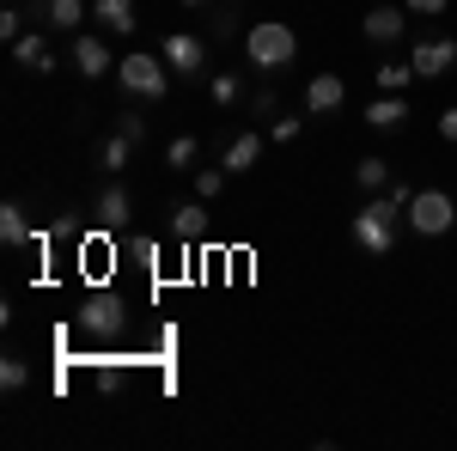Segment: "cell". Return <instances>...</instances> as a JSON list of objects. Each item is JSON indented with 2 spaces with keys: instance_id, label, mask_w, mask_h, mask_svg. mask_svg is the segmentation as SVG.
<instances>
[{
  "instance_id": "cell-1",
  "label": "cell",
  "mask_w": 457,
  "mask_h": 451,
  "mask_svg": "<svg viewBox=\"0 0 457 451\" xmlns=\"http://www.w3.org/2000/svg\"><path fill=\"white\" fill-rule=\"evenodd\" d=\"M396 232H403V208H396L390 196L353 208V220H348V238L360 244L366 256H390V250H396Z\"/></svg>"
},
{
  "instance_id": "cell-2",
  "label": "cell",
  "mask_w": 457,
  "mask_h": 451,
  "mask_svg": "<svg viewBox=\"0 0 457 451\" xmlns=\"http://www.w3.org/2000/svg\"><path fill=\"white\" fill-rule=\"evenodd\" d=\"M245 55H250V68H262V73H287L293 55H299V37H293L287 19H256L245 31Z\"/></svg>"
},
{
  "instance_id": "cell-3",
  "label": "cell",
  "mask_w": 457,
  "mask_h": 451,
  "mask_svg": "<svg viewBox=\"0 0 457 451\" xmlns=\"http://www.w3.org/2000/svg\"><path fill=\"white\" fill-rule=\"evenodd\" d=\"M116 79H122L129 98H165V92H171V68H165V55H146V49H129V55L116 62Z\"/></svg>"
},
{
  "instance_id": "cell-4",
  "label": "cell",
  "mask_w": 457,
  "mask_h": 451,
  "mask_svg": "<svg viewBox=\"0 0 457 451\" xmlns=\"http://www.w3.org/2000/svg\"><path fill=\"white\" fill-rule=\"evenodd\" d=\"M403 220L421 232V238H445L457 226V202L445 196V189H415V202L403 208Z\"/></svg>"
},
{
  "instance_id": "cell-5",
  "label": "cell",
  "mask_w": 457,
  "mask_h": 451,
  "mask_svg": "<svg viewBox=\"0 0 457 451\" xmlns=\"http://www.w3.org/2000/svg\"><path fill=\"white\" fill-rule=\"evenodd\" d=\"M79 330H86V336H98V342L122 336V330H129V312H122V299H116V293H92V299L79 305Z\"/></svg>"
},
{
  "instance_id": "cell-6",
  "label": "cell",
  "mask_w": 457,
  "mask_h": 451,
  "mask_svg": "<svg viewBox=\"0 0 457 451\" xmlns=\"http://www.w3.org/2000/svg\"><path fill=\"white\" fill-rule=\"evenodd\" d=\"M159 55H165V68L183 73V79H202V73H208V43L189 37V31H171L165 43H159Z\"/></svg>"
},
{
  "instance_id": "cell-7",
  "label": "cell",
  "mask_w": 457,
  "mask_h": 451,
  "mask_svg": "<svg viewBox=\"0 0 457 451\" xmlns=\"http://www.w3.org/2000/svg\"><path fill=\"white\" fill-rule=\"evenodd\" d=\"M409 62H415V79H445L457 68V37H421Z\"/></svg>"
},
{
  "instance_id": "cell-8",
  "label": "cell",
  "mask_w": 457,
  "mask_h": 451,
  "mask_svg": "<svg viewBox=\"0 0 457 451\" xmlns=\"http://www.w3.org/2000/svg\"><path fill=\"white\" fill-rule=\"evenodd\" d=\"M73 68L86 73V79H104V73H116V62H110V43L98 31H73Z\"/></svg>"
},
{
  "instance_id": "cell-9",
  "label": "cell",
  "mask_w": 457,
  "mask_h": 451,
  "mask_svg": "<svg viewBox=\"0 0 457 451\" xmlns=\"http://www.w3.org/2000/svg\"><path fill=\"white\" fill-rule=\"evenodd\" d=\"M25 13H31V19H43L49 31H79L86 0H25Z\"/></svg>"
},
{
  "instance_id": "cell-10",
  "label": "cell",
  "mask_w": 457,
  "mask_h": 451,
  "mask_svg": "<svg viewBox=\"0 0 457 451\" xmlns=\"http://www.w3.org/2000/svg\"><path fill=\"white\" fill-rule=\"evenodd\" d=\"M360 31H366V43H396V37L409 31V6H372L360 19Z\"/></svg>"
},
{
  "instance_id": "cell-11",
  "label": "cell",
  "mask_w": 457,
  "mask_h": 451,
  "mask_svg": "<svg viewBox=\"0 0 457 451\" xmlns=\"http://www.w3.org/2000/svg\"><path fill=\"white\" fill-rule=\"evenodd\" d=\"M342 98H348L342 73H312V86H305V110H312V116H336Z\"/></svg>"
},
{
  "instance_id": "cell-12",
  "label": "cell",
  "mask_w": 457,
  "mask_h": 451,
  "mask_svg": "<svg viewBox=\"0 0 457 451\" xmlns=\"http://www.w3.org/2000/svg\"><path fill=\"white\" fill-rule=\"evenodd\" d=\"M256 159H262V135H256V129H245V135H232V140H226V159H220V165L238 177V171H250Z\"/></svg>"
},
{
  "instance_id": "cell-13",
  "label": "cell",
  "mask_w": 457,
  "mask_h": 451,
  "mask_svg": "<svg viewBox=\"0 0 457 451\" xmlns=\"http://www.w3.org/2000/svg\"><path fill=\"white\" fill-rule=\"evenodd\" d=\"M92 19L104 25V31H116V37H129L141 19H135V0H92Z\"/></svg>"
},
{
  "instance_id": "cell-14",
  "label": "cell",
  "mask_w": 457,
  "mask_h": 451,
  "mask_svg": "<svg viewBox=\"0 0 457 451\" xmlns=\"http://www.w3.org/2000/svg\"><path fill=\"white\" fill-rule=\"evenodd\" d=\"M171 232L183 244H195L202 232H208V208H202V202H177V208H171Z\"/></svg>"
},
{
  "instance_id": "cell-15",
  "label": "cell",
  "mask_w": 457,
  "mask_h": 451,
  "mask_svg": "<svg viewBox=\"0 0 457 451\" xmlns=\"http://www.w3.org/2000/svg\"><path fill=\"white\" fill-rule=\"evenodd\" d=\"M12 55H19V68H31V73H55V55H49V43L37 31H25L19 43H12Z\"/></svg>"
},
{
  "instance_id": "cell-16",
  "label": "cell",
  "mask_w": 457,
  "mask_h": 451,
  "mask_svg": "<svg viewBox=\"0 0 457 451\" xmlns=\"http://www.w3.org/2000/svg\"><path fill=\"white\" fill-rule=\"evenodd\" d=\"M366 122H372V129H403V122H409V104H403L396 92H385V98L366 104Z\"/></svg>"
},
{
  "instance_id": "cell-17",
  "label": "cell",
  "mask_w": 457,
  "mask_h": 451,
  "mask_svg": "<svg viewBox=\"0 0 457 451\" xmlns=\"http://www.w3.org/2000/svg\"><path fill=\"white\" fill-rule=\"evenodd\" d=\"M129 220V189L122 183H104L98 189V226H122Z\"/></svg>"
},
{
  "instance_id": "cell-18",
  "label": "cell",
  "mask_w": 457,
  "mask_h": 451,
  "mask_svg": "<svg viewBox=\"0 0 457 451\" xmlns=\"http://www.w3.org/2000/svg\"><path fill=\"white\" fill-rule=\"evenodd\" d=\"M129 153H135V140L110 129V135H104V146H98V171H104V177H116L122 165H129Z\"/></svg>"
},
{
  "instance_id": "cell-19",
  "label": "cell",
  "mask_w": 457,
  "mask_h": 451,
  "mask_svg": "<svg viewBox=\"0 0 457 451\" xmlns=\"http://www.w3.org/2000/svg\"><path fill=\"white\" fill-rule=\"evenodd\" d=\"M0 244H6V250L31 244V220H25V208H12V202L0 208Z\"/></svg>"
},
{
  "instance_id": "cell-20",
  "label": "cell",
  "mask_w": 457,
  "mask_h": 451,
  "mask_svg": "<svg viewBox=\"0 0 457 451\" xmlns=\"http://www.w3.org/2000/svg\"><path fill=\"white\" fill-rule=\"evenodd\" d=\"M353 183L372 189V196H385L390 189V159H360V165H353Z\"/></svg>"
},
{
  "instance_id": "cell-21",
  "label": "cell",
  "mask_w": 457,
  "mask_h": 451,
  "mask_svg": "<svg viewBox=\"0 0 457 451\" xmlns=\"http://www.w3.org/2000/svg\"><path fill=\"white\" fill-rule=\"evenodd\" d=\"M25 384H31V366H25L19 354H6V360H0V390H6V397H19Z\"/></svg>"
},
{
  "instance_id": "cell-22",
  "label": "cell",
  "mask_w": 457,
  "mask_h": 451,
  "mask_svg": "<svg viewBox=\"0 0 457 451\" xmlns=\"http://www.w3.org/2000/svg\"><path fill=\"white\" fill-rule=\"evenodd\" d=\"M195 153H202L195 135H177L171 146H165V165H171V171H195Z\"/></svg>"
},
{
  "instance_id": "cell-23",
  "label": "cell",
  "mask_w": 457,
  "mask_h": 451,
  "mask_svg": "<svg viewBox=\"0 0 457 451\" xmlns=\"http://www.w3.org/2000/svg\"><path fill=\"white\" fill-rule=\"evenodd\" d=\"M409 79H415V62H378V86L385 92H403Z\"/></svg>"
},
{
  "instance_id": "cell-24",
  "label": "cell",
  "mask_w": 457,
  "mask_h": 451,
  "mask_svg": "<svg viewBox=\"0 0 457 451\" xmlns=\"http://www.w3.org/2000/svg\"><path fill=\"white\" fill-rule=\"evenodd\" d=\"M226 165H202V171H195V196H202V202H213V196H220V189H226Z\"/></svg>"
},
{
  "instance_id": "cell-25",
  "label": "cell",
  "mask_w": 457,
  "mask_h": 451,
  "mask_svg": "<svg viewBox=\"0 0 457 451\" xmlns=\"http://www.w3.org/2000/svg\"><path fill=\"white\" fill-rule=\"evenodd\" d=\"M213 104H238V98H245V86H238V73H213Z\"/></svg>"
},
{
  "instance_id": "cell-26",
  "label": "cell",
  "mask_w": 457,
  "mask_h": 451,
  "mask_svg": "<svg viewBox=\"0 0 457 451\" xmlns=\"http://www.w3.org/2000/svg\"><path fill=\"white\" fill-rule=\"evenodd\" d=\"M116 135H129L135 146H141V140H146V116H135V110H122V116H116Z\"/></svg>"
},
{
  "instance_id": "cell-27",
  "label": "cell",
  "mask_w": 457,
  "mask_h": 451,
  "mask_svg": "<svg viewBox=\"0 0 457 451\" xmlns=\"http://www.w3.org/2000/svg\"><path fill=\"white\" fill-rule=\"evenodd\" d=\"M299 129H305V122H299V116H275V122H269V140H299Z\"/></svg>"
},
{
  "instance_id": "cell-28",
  "label": "cell",
  "mask_w": 457,
  "mask_h": 451,
  "mask_svg": "<svg viewBox=\"0 0 457 451\" xmlns=\"http://www.w3.org/2000/svg\"><path fill=\"white\" fill-rule=\"evenodd\" d=\"M409 6V19H439V13H452V0H403Z\"/></svg>"
},
{
  "instance_id": "cell-29",
  "label": "cell",
  "mask_w": 457,
  "mask_h": 451,
  "mask_svg": "<svg viewBox=\"0 0 457 451\" xmlns=\"http://www.w3.org/2000/svg\"><path fill=\"white\" fill-rule=\"evenodd\" d=\"M0 37L19 43V37H25V13H0Z\"/></svg>"
},
{
  "instance_id": "cell-30",
  "label": "cell",
  "mask_w": 457,
  "mask_h": 451,
  "mask_svg": "<svg viewBox=\"0 0 457 451\" xmlns=\"http://www.w3.org/2000/svg\"><path fill=\"white\" fill-rule=\"evenodd\" d=\"M275 110H281L275 92H256V98H250V116H269V122H275Z\"/></svg>"
},
{
  "instance_id": "cell-31",
  "label": "cell",
  "mask_w": 457,
  "mask_h": 451,
  "mask_svg": "<svg viewBox=\"0 0 457 451\" xmlns=\"http://www.w3.org/2000/svg\"><path fill=\"white\" fill-rule=\"evenodd\" d=\"M390 202H396V208H409V202H415V183H403V177H390V189H385Z\"/></svg>"
},
{
  "instance_id": "cell-32",
  "label": "cell",
  "mask_w": 457,
  "mask_h": 451,
  "mask_svg": "<svg viewBox=\"0 0 457 451\" xmlns=\"http://www.w3.org/2000/svg\"><path fill=\"white\" fill-rule=\"evenodd\" d=\"M439 135L457 140V110H439Z\"/></svg>"
},
{
  "instance_id": "cell-33",
  "label": "cell",
  "mask_w": 457,
  "mask_h": 451,
  "mask_svg": "<svg viewBox=\"0 0 457 451\" xmlns=\"http://www.w3.org/2000/svg\"><path fill=\"white\" fill-rule=\"evenodd\" d=\"M183 6H208V0H183Z\"/></svg>"
}]
</instances>
